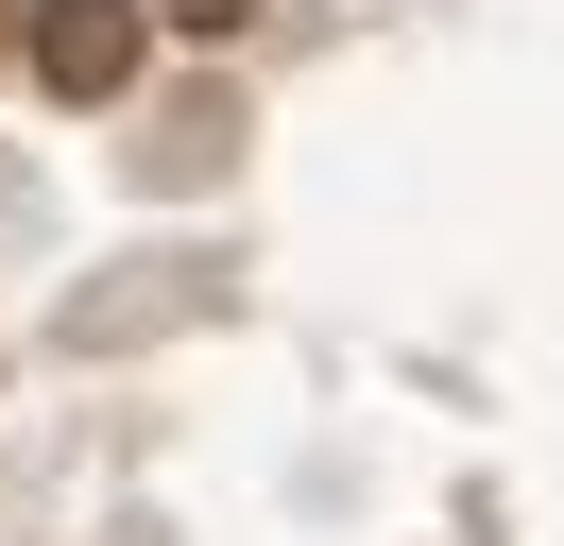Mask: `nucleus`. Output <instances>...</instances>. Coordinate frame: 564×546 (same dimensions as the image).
<instances>
[{
  "label": "nucleus",
  "mask_w": 564,
  "mask_h": 546,
  "mask_svg": "<svg viewBox=\"0 0 564 546\" xmlns=\"http://www.w3.org/2000/svg\"><path fill=\"white\" fill-rule=\"evenodd\" d=\"M18 34H35V86H52V102H120L154 18H138V0H35Z\"/></svg>",
  "instance_id": "nucleus-1"
},
{
  "label": "nucleus",
  "mask_w": 564,
  "mask_h": 546,
  "mask_svg": "<svg viewBox=\"0 0 564 546\" xmlns=\"http://www.w3.org/2000/svg\"><path fill=\"white\" fill-rule=\"evenodd\" d=\"M138 18H172V34H240L257 0H138Z\"/></svg>",
  "instance_id": "nucleus-2"
},
{
  "label": "nucleus",
  "mask_w": 564,
  "mask_h": 546,
  "mask_svg": "<svg viewBox=\"0 0 564 546\" xmlns=\"http://www.w3.org/2000/svg\"><path fill=\"white\" fill-rule=\"evenodd\" d=\"M0 52H18V0H0Z\"/></svg>",
  "instance_id": "nucleus-3"
}]
</instances>
